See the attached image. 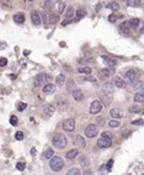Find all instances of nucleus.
<instances>
[{
	"label": "nucleus",
	"instance_id": "09e8293b",
	"mask_svg": "<svg viewBox=\"0 0 144 175\" xmlns=\"http://www.w3.org/2000/svg\"><path fill=\"white\" fill-rule=\"evenodd\" d=\"M91 62H92V59H90V58H89V59H86V58H83V59L79 61L80 64H89V63H91Z\"/></svg>",
	"mask_w": 144,
	"mask_h": 175
},
{
	"label": "nucleus",
	"instance_id": "a211bd4d",
	"mask_svg": "<svg viewBox=\"0 0 144 175\" xmlns=\"http://www.w3.org/2000/svg\"><path fill=\"white\" fill-rule=\"evenodd\" d=\"M79 161H80V165L83 168H89V165H90V159L87 155H81Z\"/></svg>",
	"mask_w": 144,
	"mask_h": 175
},
{
	"label": "nucleus",
	"instance_id": "f8f14e48",
	"mask_svg": "<svg viewBox=\"0 0 144 175\" xmlns=\"http://www.w3.org/2000/svg\"><path fill=\"white\" fill-rule=\"evenodd\" d=\"M31 20H32V24L35 26H38L42 21V16H41V14H38V11L32 10V12H31Z\"/></svg>",
	"mask_w": 144,
	"mask_h": 175
},
{
	"label": "nucleus",
	"instance_id": "7ed1b4c3",
	"mask_svg": "<svg viewBox=\"0 0 144 175\" xmlns=\"http://www.w3.org/2000/svg\"><path fill=\"white\" fill-rule=\"evenodd\" d=\"M138 76H139V72L137 69H129L128 72L126 73V79H127V83L129 84H134L138 81Z\"/></svg>",
	"mask_w": 144,
	"mask_h": 175
},
{
	"label": "nucleus",
	"instance_id": "f3484780",
	"mask_svg": "<svg viewBox=\"0 0 144 175\" xmlns=\"http://www.w3.org/2000/svg\"><path fill=\"white\" fill-rule=\"evenodd\" d=\"M74 144L78 148H84L85 147V138H83L81 136H77L74 138Z\"/></svg>",
	"mask_w": 144,
	"mask_h": 175
},
{
	"label": "nucleus",
	"instance_id": "0eeeda50",
	"mask_svg": "<svg viewBox=\"0 0 144 175\" xmlns=\"http://www.w3.org/2000/svg\"><path fill=\"white\" fill-rule=\"evenodd\" d=\"M115 74V69L113 67H111V68H106V69H101L99 72V76L101 78V79H107V78L112 76Z\"/></svg>",
	"mask_w": 144,
	"mask_h": 175
},
{
	"label": "nucleus",
	"instance_id": "4d7b16f0",
	"mask_svg": "<svg viewBox=\"0 0 144 175\" xmlns=\"http://www.w3.org/2000/svg\"><path fill=\"white\" fill-rule=\"evenodd\" d=\"M27 1H35V0H27Z\"/></svg>",
	"mask_w": 144,
	"mask_h": 175
},
{
	"label": "nucleus",
	"instance_id": "393cba45",
	"mask_svg": "<svg viewBox=\"0 0 144 175\" xmlns=\"http://www.w3.org/2000/svg\"><path fill=\"white\" fill-rule=\"evenodd\" d=\"M74 90H75V83L73 80H70V79H68V81H67V91L73 93Z\"/></svg>",
	"mask_w": 144,
	"mask_h": 175
},
{
	"label": "nucleus",
	"instance_id": "423d86ee",
	"mask_svg": "<svg viewBox=\"0 0 144 175\" xmlns=\"http://www.w3.org/2000/svg\"><path fill=\"white\" fill-rule=\"evenodd\" d=\"M85 136L87 138H94L95 136H97L96 125H87V127L85 128Z\"/></svg>",
	"mask_w": 144,
	"mask_h": 175
},
{
	"label": "nucleus",
	"instance_id": "a878e982",
	"mask_svg": "<svg viewBox=\"0 0 144 175\" xmlns=\"http://www.w3.org/2000/svg\"><path fill=\"white\" fill-rule=\"evenodd\" d=\"M134 88L137 90V93H143L144 94V81H137L134 84Z\"/></svg>",
	"mask_w": 144,
	"mask_h": 175
},
{
	"label": "nucleus",
	"instance_id": "8fccbe9b",
	"mask_svg": "<svg viewBox=\"0 0 144 175\" xmlns=\"http://www.w3.org/2000/svg\"><path fill=\"white\" fill-rule=\"evenodd\" d=\"M104 122H105L104 117H97V119H96V124H97V126H102V125H104Z\"/></svg>",
	"mask_w": 144,
	"mask_h": 175
},
{
	"label": "nucleus",
	"instance_id": "5701e85b",
	"mask_svg": "<svg viewBox=\"0 0 144 175\" xmlns=\"http://www.w3.org/2000/svg\"><path fill=\"white\" fill-rule=\"evenodd\" d=\"M106 8L112 10V11H118L120 10V4L116 3V1H111V3H109L107 5H106Z\"/></svg>",
	"mask_w": 144,
	"mask_h": 175
},
{
	"label": "nucleus",
	"instance_id": "412c9836",
	"mask_svg": "<svg viewBox=\"0 0 144 175\" xmlns=\"http://www.w3.org/2000/svg\"><path fill=\"white\" fill-rule=\"evenodd\" d=\"M14 21L16 24H23L25 22V15L22 14V12H18V14H15L14 15Z\"/></svg>",
	"mask_w": 144,
	"mask_h": 175
},
{
	"label": "nucleus",
	"instance_id": "a19ab883",
	"mask_svg": "<svg viewBox=\"0 0 144 175\" xmlns=\"http://www.w3.org/2000/svg\"><path fill=\"white\" fill-rule=\"evenodd\" d=\"M121 17V15H118V14H111L110 16H109V20L111 21V22H115L117 19H120Z\"/></svg>",
	"mask_w": 144,
	"mask_h": 175
},
{
	"label": "nucleus",
	"instance_id": "2eb2a0df",
	"mask_svg": "<svg viewBox=\"0 0 144 175\" xmlns=\"http://www.w3.org/2000/svg\"><path fill=\"white\" fill-rule=\"evenodd\" d=\"M111 116H112V119H121L122 116H123V112H122V110L121 109H111V111H110Z\"/></svg>",
	"mask_w": 144,
	"mask_h": 175
},
{
	"label": "nucleus",
	"instance_id": "c9c22d12",
	"mask_svg": "<svg viewBox=\"0 0 144 175\" xmlns=\"http://www.w3.org/2000/svg\"><path fill=\"white\" fill-rule=\"evenodd\" d=\"M64 10H65V5H64V3H59V4L57 5V11H58V15L63 14V12H64Z\"/></svg>",
	"mask_w": 144,
	"mask_h": 175
},
{
	"label": "nucleus",
	"instance_id": "6ab92c4d",
	"mask_svg": "<svg viewBox=\"0 0 144 175\" xmlns=\"http://www.w3.org/2000/svg\"><path fill=\"white\" fill-rule=\"evenodd\" d=\"M102 59H104V62L107 64L109 67H115L116 63H117L116 59H113V58H111V57H109V56H102Z\"/></svg>",
	"mask_w": 144,
	"mask_h": 175
},
{
	"label": "nucleus",
	"instance_id": "cd10ccee",
	"mask_svg": "<svg viewBox=\"0 0 144 175\" xmlns=\"http://www.w3.org/2000/svg\"><path fill=\"white\" fill-rule=\"evenodd\" d=\"M128 21H129V25H131V27L132 29H138V26L140 24L139 19H131V20H128Z\"/></svg>",
	"mask_w": 144,
	"mask_h": 175
},
{
	"label": "nucleus",
	"instance_id": "f704fd0d",
	"mask_svg": "<svg viewBox=\"0 0 144 175\" xmlns=\"http://www.w3.org/2000/svg\"><path fill=\"white\" fill-rule=\"evenodd\" d=\"M79 73H83V74H91V68H90V67H81V68H79Z\"/></svg>",
	"mask_w": 144,
	"mask_h": 175
},
{
	"label": "nucleus",
	"instance_id": "79ce46f5",
	"mask_svg": "<svg viewBox=\"0 0 144 175\" xmlns=\"http://www.w3.org/2000/svg\"><path fill=\"white\" fill-rule=\"evenodd\" d=\"M57 20H58L57 15H49V24H51V25L55 24V22H57Z\"/></svg>",
	"mask_w": 144,
	"mask_h": 175
},
{
	"label": "nucleus",
	"instance_id": "ddd939ff",
	"mask_svg": "<svg viewBox=\"0 0 144 175\" xmlns=\"http://www.w3.org/2000/svg\"><path fill=\"white\" fill-rule=\"evenodd\" d=\"M43 93L45 94H47V95H51V94H53L54 91H55V85L54 84H49V83H47L46 85H43Z\"/></svg>",
	"mask_w": 144,
	"mask_h": 175
},
{
	"label": "nucleus",
	"instance_id": "6e6552de",
	"mask_svg": "<svg viewBox=\"0 0 144 175\" xmlns=\"http://www.w3.org/2000/svg\"><path fill=\"white\" fill-rule=\"evenodd\" d=\"M75 128V120L74 119H67L63 122V129L67 132H73Z\"/></svg>",
	"mask_w": 144,
	"mask_h": 175
},
{
	"label": "nucleus",
	"instance_id": "39448f33",
	"mask_svg": "<svg viewBox=\"0 0 144 175\" xmlns=\"http://www.w3.org/2000/svg\"><path fill=\"white\" fill-rule=\"evenodd\" d=\"M102 110V102L100 100H94L90 105V114L91 115H96Z\"/></svg>",
	"mask_w": 144,
	"mask_h": 175
},
{
	"label": "nucleus",
	"instance_id": "bb28decb",
	"mask_svg": "<svg viewBox=\"0 0 144 175\" xmlns=\"http://www.w3.org/2000/svg\"><path fill=\"white\" fill-rule=\"evenodd\" d=\"M52 157H53V149H51V148L46 149L45 152H43V154H42V158L43 159H51Z\"/></svg>",
	"mask_w": 144,
	"mask_h": 175
},
{
	"label": "nucleus",
	"instance_id": "473e14b6",
	"mask_svg": "<svg viewBox=\"0 0 144 175\" xmlns=\"http://www.w3.org/2000/svg\"><path fill=\"white\" fill-rule=\"evenodd\" d=\"M127 5L132 6V8H134V6H139L140 5V0H127Z\"/></svg>",
	"mask_w": 144,
	"mask_h": 175
},
{
	"label": "nucleus",
	"instance_id": "49530a36",
	"mask_svg": "<svg viewBox=\"0 0 144 175\" xmlns=\"http://www.w3.org/2000/svg\"><path fill=\"white\" fill-rule=\"evenodd\" d=\"M10 124L12 125V126H16L17 125V117L15 115H12L11 117H10Z\"/></svg>",
	"mask_w": 144,
	"mask_h": 175
},
{
	"label": "nucleus",
	"instance_id": "f257e3e1",
	"mask_svg": "<svg viewBox=\"0 0 144 175\" xmlns=\"http://www.w3.org/2000/svg\"><path fill=\"white\" fill-rule=\"evenodd\" d=\"M52 144L55 148H58V149H63V148H65L67 147V138H65V136L62 134V133L54 134L53 138H52Z\"/></svg>",
	"mask_w": 144,
	"mask_h": 175
},
{
	"label": "nucleus",
	"instance_id": "13d9d810",
	"mask_svg": "<svg viewBox=\"0 0 144 175\" xmlns=\"http://www.w3.org/2000/svg\"><path fill=\"white\" fill-rule=\"evenodd\" d=\"M126 1H127V0H126Z\"/></svg>",
	"mask_w": 144,
	"mask_h": 175
},
{
	"label": "nucleus",
	"instance_id": "aec40b11",
	"mask_svg": "<svg viewBox=\"0 0 144 175\" xmlns=\"http://www.w3.org/2000/svg\"><path fill=\"white\" fill-rule=\"evenodd\" d=\"M120 29L122 30V32H124V34H129V31L132 30V27H131V25H129V21L122 22L121 26H120Z\"/></svg>",
	"mask_w": 144,
	"mask_h": 175
},
{
	"label": "nucleus",
	"instance_id": "6e6d98bb",
	"mask_svg": "<svg viewBox=\"0 0 144 175\" xmlns=\"http://www.w3.org/2000/svg\"><path fill=\"white\" fill-rule=\"evenodd\" d=\"M122 134H123V137H127V136H129V134H131V132H129V131H123V133H122Z\"/></svg>",
	"mask_w": 144,
	"mask_h": 175
},
{
	"label": "nucleus",
	"instance_id": "ea45409f",
	"mask_svg": "<svg viewBox=\"0 0 144 175\" xmlns=\"http://www.w3.org/2000/svg\"><path fill=\"white\" fill-rule=\"evenodd\" d=\"M80 174V170L78 168H72L70 170H68V175H79Z\"/></svg>",
	"mask_w": 144,
	"mask_h": 175
},
{
	"label": "nucleus",
	"instance_id": "4468645a",
	"mask_svg": "<svg viewBox=\"0 0 144 175\" xmlns=\"http://www.w3.org/2000/svg\"><path fill=\"white\" fill-rule=\"evenodd\" d=\"M113 85L116 86V88H118V89H123V88H126L127 86V83L124 81L123 79H121V78H115L113 79Z\"/></svg>",
	"mask_w": 144,
	"mask_h": 175
},
{
	"label": "nucleus",
	"instance_id": "9b49d317",
	"mask_svg": "<svg viewBox=\"0 0 144 175\" xmlns=\"http://www.w3.org/2000/svg\"><path fill=\"white\" fill-rule=\"evenodd\" d=\"M113 90H115L113 83H105L102 85V94H105V95L111 96L113 94Z\"/></svg>",
	"mask_w": 144,
	"mask_h": 175
},
{
	"label": "nucleus",
	"instance_id": "c03bdc74",
	"mask_svg": "<svg viewBox=\"0 0 144 175\" xmlns=\"http://www.w3.org/2000/svg\"><path fill=\"white\" fill-rule=\"evenodd\" d=\"M102 137L112 139V138H113V134H112V133H111L110 131H105V132H102Z\"/></svg>",
	"mask_w": 144,
	"mask_h": 175
},
{
	"label": "nucleus",
	"instance_id": "c85d7f7f",
	"mask_svg": "<svg viewBox=\"0 0 144 175\" xmlns=\"http://www.w3.org/2000/svg\"><path fill=\"white\" fill-rule=\"evenodd\" d=\"M133 99L135 102H144V94L143 93H135Z\"/></svg>",
	"mask_w": 144,
	"mask_h": 175
},
{
	"label": "nucleus",
	"instance_id": "7c9ffc66",
	"mask_svg": "<svg viewBox=\"0 0 144 175\" xmlns=\"http://www.w3.org/2000/svg\"><path fill=\"white\" fill-rule=\"evenodd\" d=\"M65 17L67 19H72L73 17V14H74V9L73 6H68V9H65Z\"/></svg>",
	"mask_w": 144,
	"mask_h": 175
},
{
	"label": "nucleus",
	"instance_id": "5fc2aeb1",
	"mask_svg": "<svg viewBox=\"0 0 144 175\" xmlns=\"http://www.w3.org/2000/svg\"><path fill=\"white\" fill-rule=\"evenodd\" d=\"M112 164H113V160H112V159H111V160L109 161L107 164H106V165H107V169H109V171L111 170V166H112Z\"/></svg>",
	"mask_w": 144,
	"mask_h": 175
},
{
	"label": "nucleus",
	"instance_id": "dca6fc26",
	"mask_svg": "<svg viewBox=\"0 0 144 175\" xmlns=\"http://www.w3.org/2000/svg\"><path fill=\"white\" fill-rule=\"evenodd\" d=\"M72 94H73V98H74L75 101H81V100H84V94H83V91H81L80 89H75Z\"/></svg>",
	"mask_w": 144,
	"mask_h": 175
},
{
	"label": "nucleus",
	"instance_id": "864d4df0",
	"mask_svg": "<svg viewBox=\"0 0 144 175\" xmlns=\"http://www.w3.org/2000/svg\"><path fill=\"white\" fill-rule=\"evenodd\" d=\"M6 63H8V61H6V58H1V61H0V66L4 67V66H6Z\"/></svg>",
	"mask_w": 144,
	"mask_h": 175
},
{
	"label": "nucleus",
	"instance_id": "20e7f679",
	"mask_svg": "<svg viewBox=\"0 0 144 175\" xmlns=\"http://www.w3.org/2000/svg\"><path fill=\"white\" fill-rule=\"evenodd\" d=\"M48 75L46 73H40L35 78V85L36 86H41V85H46L47 81H48Z\"/></svg>",
	"mask_w": 144,
	"mask_h": 175
},
{
	"label": "nucleus",
	"instance_id": "e433bc0d",
	"mask_svg": "<svg viewBox=\"0 0 144 175\" xmlns=\"http://www.w3.org/2000/svg\"><path fill=\"white\" fill-rule=\"evenodd\" d=\"M102 101H104V105H105V106H109L110 104H111V99H110V96H109V95L102 94Z\"/></svg>",
	"mask_w": 144,
	"mask_h": 175
},
{
	"label": "nucleus",
	"instance_id": "4be33fe9",
	"mask_svg": "<svg viewBox=\"0 0 144 175\" xmlns=\"http://www.w3.org/2000/svg\"><path fill=\"white\" fill-rule=\"evenodd\" d=\"M57 106H58V109H60V110H65L68 106H69V102H68V100H65V99H59Z\"/></svg>",
	"mask_w": 144,
	"mask_h": 175
},
{
	"label": "nucleus",
	"instance_id": "3c124183",
	"mask_svg": "<svg viewBox=\"0 0 144 175\" xmlns=\"http://www.w3.org/2000/svg\"><path fill=\"white\" fill-rule=\"evenodd\" d=\"M132 125L142 126V125H144V121H143V120H138V121H132Z\"/></svg>",
	"mask_w": 144,
	"mask_h": 175
},
{
	"label": "nucleus",
	"instance_id": "4c0bfd02",
	"mask_svg": "<svg viewBox=\"0 0 144 175\" xmlns=\"http://www.w3.org/2000/svg\"><path fill=\"white\" fill-rule=\"evenodd\" d=\"M16 107H17L18 111H23V110L27 107V105H26L25 102H20V101H18V102L16 104Z\"/></svg>",
	"mask_w": 144,
	"mask_h": 175
},
{
	"label": "nucleus",
	"instance_id": "a18cd8bd",
	"mask_svg": "<svg viewBox=\"0 0 144 175\" xmlns=\"http://www.w3.org/2000/svg\"><path fill=\"white\" fill-rule=\"evenodd\" d=\"M15 138H16L17 141H22V139H23V133H22L21 131H17V132L15 133Z\"/></svg>",
	"mask_w": 144,
	"mask_h": 175
},
{
	"label": "nucleus",
	"instance_id": "f03ea898",
	"mask_svg": "<svg viewBox=\"0 0 144 175\" xmlns=\"http://www.w3.org/2000/svg\"><path fill=\"white\" fill-rule=\"evenodd\" d=\"M49 166L53 171H60L64 168V160L60 157H52L51 160H49Z\"/></svg>",
	"mask_w": 144,
	"mask_h": 175
},
{
	"label": "nucleus",
	"instance_id": "2f4dec72",
	"mask_svg": "<svg viewBox=\"0 0 144 175\" xmlns=\"http://www.w3.org/2000/svg\"><path fill=\"white\" fill-rule=\"evenodd\" d=\"M86 16V11L84 9H78L77 10V19L79 20V19H83Z\"/></svg>",
	"mask_w": 144,
	"mask_h": 175
},
{
	"label": "nucleus",
	"instance_id": "58836bf2",
	"mask_svg": "<svg viewBox=\"0 0 144 175\" xmlns=\"http://www.w3.org/2000/svg\"><path fill=\"white\" fill-rule=\"evenodd\" d=\"M120 125H121L120 121L116 120V119H115V120H111V121L109 122V126H110V127H120Z\"/></svg>",
	"mask_w": 144,
	"mask_h": 175
},
{
	"label": "nucleus",
	"instance_id": "72a5a7b5",
	"mask_svg": "<svg viewBox=\"0 0 144 175\" xmlns=\"http://www.w3.org/2000/svg\"><path fill=\"white\" fill-rule=\"evenodd\" d=\"M65 81V76L63 75V74H59L57 78H55V83L58 84V85H62V84H63Z\"/></svg>",
	"mask_w": 144,
	"mask_h": 175
},
{
	"label": "nucleus",
	"instance_id": "b1692460",
	"mask_svg": "<svg viewBox=\"0 0 144 175\" xmlns=\"http://www.w3.org/2000/svg\"><path fill=\"white\" fill-rule=\"evenodd\" d=\"M78 154H79V151H78V149H72V151H68V152H67L65 157H67L68 159H74V158L78 157Z\"/></svg>",
	"mask_w": 144,
	"mask_h": 175
},
{
	"label": "nucleus",
	"instance_id": "603ef678",
	"mask_svg": "<svg viewBox=\"0 0 144 175\" xmlns=\"http://www.w3.org/2000/svg\"><path fill=\"white\" fill-rule=\"evenodd\" d=\"M84 80H89V81H91V83H96V79H95V78H94V76H85L84 78Z\"/></svg>",
	"mask_w": 144,
	"mask_h": 175
},
{
	"label": "nucleus",
	"instance_id": "1a4fd4ad",
	"mask_svg": "<svg viewBox=\"0 0 144 175\" xmlns=\"http://www.w3.org/2000/svg\"><path fill=\"white\" fill-rule=\"evenodd\" d=\"M55 104H48V105L45 107V110H43V116H45L46 119L51 117V116L55 112Z\"/></svg>",
	"mask_w": 144,
	"mask_h": 175
},
{
	"label": "nucleus",
	"instance_id": "9d476101",
	"mask_svg": "<svg viewBox=\"0 0 144 175\" xmlns=\"http://www.w3.org/2000/svg\"><path fill=\"white\" fill-rule=\"evenodd\" d=\"M112 146V139L110 138H105V137H101L97 139V147L99 148H110Z\"/></svg>",
	"mask_w": 144,
	"mask_h": 175
},
{
	"label": "nucleus",
	"instance_id": "de8ad7c7",
	"mask_svg": "<svg viewBox=\"0 0 144 175\" xmlns=\"http://www.w3.org/2000/svg\"><path fill=\"white\" fill-rule=\"evenodd\" d=\"M41 16H42V21H43V24H45V26H46V27H47V26H48V20H47V15L45 14V12H42V14H41Z\"/></svg>",
	"mask_w": 144,
	"mask_h": 175
},
{
	"label": "nucleus",
	"instance_id": "c756f323",
	"mask_svg": "<svg viewBox=\"0 0 144 175\" xmlns=\"http://www.w3.org/2000/svg\"><path fill=\"white\" fill-rule=\"evenodd\" d=\"M129 112H132V114H140V112H143V110H140V107L139 106H137V105H132L129 107Z\"/></svg>",
	"mask_w": 144,
	"mask_h": 175
},
{
	"label": "nucleus",
	"instance_id": "37998d69",
	"mask_svg": "<svg viewBox=\"0 0 144 175\" xmlns=\"http://www.w3.org/2000/svg\"><path fill=\"white\" fill-rule=\"evenodd\" d=\"M16 169L20 170V171H22V170L25 169V161H18V163L16 164Z\"/></svg>",
	"mask_w": 144,
	"mask_h": 175
}]
</instances>
